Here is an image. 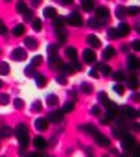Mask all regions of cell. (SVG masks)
Wrapping results in <instances>:
<instances>
[{"label":"cell","instance_id":"cell-26","mask_svg":"<svg viewBox=\"0 0 140 157\" xmlns=\"http://www.w3.org/2000/svg\"><path fill=\"white\" fill-rule=\"evenodd\" d=\"M81 131H85V133H89V135H94L98 129H96V126H92V124H83V126H81Z\"/></svg>","mask_w":140,"mask_h":157},{"label":"cell","instance_id":"cell-41","mask_svg":"<svg viewBox=\"0 0 140 157\" xmlns=\"http://www.w3.org/2000/svg\"><path fill=\"white\" fill-rule=\"evenodd\" d=\"M44 59H42V56H35L33 59H31V67H37V65H41Z\"/></svg>","mask_w":140,"mask_h":157},{"label":"cell","instance_id":"cell-7","mask_svg":"<svg viewBox=\"0 0 140 157\" xmlns=\"http://www.w3.org/2000/svg\"><path fill=\"white\" fill-rule=\"evenodd\" d=\"M46 120H48V122H53V124H59V122L63 120V113L57 111V109H53V111H50V115H48Z\"/></svg>","mask_w":140,"mask_h":157},{"label":"cell","instance_id":"cell-44","mask_svg":"<svg viewBox=\"0 0 140 157\" xmlns=\"http://www.w3.org/2000/svg\"><path fill=\"white\" fill-rule=\"evenodd\" d=\"M48 54L50 56H57V44H48Z\"/></svg>","mask_w":140,"mask_h":157},{"label":"cell","instance_id":"cell-25","mask_svg":"<svg viewBox=\"0 0 140 157\" xmlns=\"http://www.w3.org/2000/svg\"><path fill=\"white\" fill-rule=\"evenodd\" d=\"M24 32H26L24 24H17V26L13 28V35H15V37H22V35H24Z\"/></svg>","mask_w":140,"mask_h":157},{"label":"cell","instance_id":"cell-11","mask_svg":"<svg viewBox=\"0 0 140 157\" xmlns=\"http://www.w3.org/2000/svg\"><path fill=\"white\" fill-rule=\"evenodd\" d=\"M87 43H89L92 48H100V46H101V41H100V37H96V35H89V37H87Z\"/></svg>","mask_w":140,"mask_h":157},{"label":"cell","instance_id":"cell-60","mask_svg":"<svg viewBox=\"0 0 140 157\" xmlns=\"http://www.w3.org/2000/svg\"><path fill=\"white\" fill-rule=\"evenodd\" d=\"M6 2H9V0H6Z\"/></svg>","mask_w":140,"mask_h":157},{"label":"cell","instance_id":"cell-24","mask_svg":"<svg viewBox=\"0 0 140 157\" xmlns=\"http://www.w3.org/2000/svg\"><path fill=\"white\" fill-rule=\"evenodd\" d=\"M103 24H105V22H103V21H100V19H96V17L89 21V26H90V28H94V30H98V28H101Z\"/></svg>","mask_w":140,"mask_h":157},{"label":"cell","instance_id":"cell-51","mask_svg":"<svg viewBox=\"0 0 140 157\" xmlns=\"http://www.w3.org/2000/svg\"><path fill=\"white\" fill-rule=\"evenodd\" d=\"M8 33V28H6V24L0 21V35H6Z\"/></svg>","mask_w":140,"mask_h":157},{"label":"cell","instance_id":"cell-45","mask_svg":"<svg viewBox=\"0 0 140 157\" xmlns=\"http://www.w3.org/2000/svg\"><path fill=\"white\" fill-rule=\"evenodd\" d=\"M41 109H42V104H41V102H33V104H31V111H35V113H39Z\"/></svg>","mask_w":140,"mask_h":157},{"label":"cell","instance_id":"cell-27","mask_svg":"<svg viewBox=\"0 0 140 157\" xmlns=\"http://www.w3.org/2000/svg\"><path fill=\"white\" fill-rule=\"evenodd\" d=\"M33 78H35V83H37V87H44V85H46V78H44L42 74H35Z\"/></svg>","mask_w":140,"mask_h":157},{"label":"cell","instance_id":"cell-22","mask_svg":"<svg viewBox=\"0 0 140 157\" xmlns=\"http://www.w3.org/2000/svg\"><path fill=\"white\" fill-rule=\"evenodd\" d=\"M11 135H13L11 128H8V126H2V128H0V139H8V137H11Z\"/></svg>","mask_w":140,"mask_h":157},{"label":"cell","instance_id":"cell-29","mask_svg":"<svg viewBox=\"0 0 140 157\" xmlns=\"http://www.w3.org/2000/svg\"><path fill=\"white\" fill-rule=\"evenodd\" d=\"M55 33H57L59 43H64V41H66V32H64V28H55Z\"/></svg>","mask_w":140,"mask_h":157},{"label":"cell","instance_id":"cell-39","mask_svg":"<svg viewBox=\"0 0 140 157\" xmlns=\"http://www.w3.org/2000/svg\"><path fill=\"white\" fill-rule=\"evenodd\" d=\"M125 15H127V13H125V8L118 6V8H116V17H118V19H123Z\"/></svg>","mask_w":140,"mask_h":157},{"label":"cell","instance_id":"cell-43","mask_svg":"<svg viewBox=\"0 0 140 157\" xmlns=\"http://www.w3.org/2000/svg\"><path fill=\"white\" fill-rule=\"evenodd\" d=\"M22 15H24V21H28V22H31V21H33V11H31V10H28V11H26V13H22Z\"/></svg>","mask_w":140,"mask_h":157},{"label":"cell","instance_id":"cell-47","mask_svg":"<svg viewBox=\"0 0 140 157\" xmlns=\"http://www.w3.org/2000/svg\"><path fill=\"white\" fill-rule=\"evenodd\" d=\"M24 74L33 78V76H35V70H33V67H31V65H30V67H26V68H24Z\"/></svg>","mask_w":140,"mask_h":157},{"label":"cell","instance_id":"cell-46","mask_svg":"<svg viewBox=\"0 0 140 157\" xmlns=\"http://www.w3.org/2000/svg\"><path fill=\"white\" fill-rule=\"evenodd\" d=\"M9 104V96L8 94H0V105H8Z\"/></svg>","mask_w":140,"mask_h":157},{"label":"cell","instance_id":"cell-12","mask_svg":"<svg viewBox=\"0 0 140 157\" xmlns=\"http://www.w3.org/2000/svg\"><path fill=\"white\" fill-rule=\"evenodd\" d=\"M24 48L35 50V48H37V41H35L33 37H24Z\"/></svg>","mask_w":140,"mask_h":157},{"label":"cell","instance_id":"cell-42","mask_svg":"<svg viewBox=\"0 0 140 157\" xmlns=\"http://www.w3.org/2000/svg\"><path fill=\"white\" fill-rule=\"evenodd\" d=\"M81 91H83L85 94H90V93H92V85H90V83H83V85H81Z\"/></svg>","mask_w":140,"mask_h":157},{"label":"cell","instance_id":"cell-19","mask_svg":"<svg viewBox=\"0 0 140 157\" xmlns=\"http://www.w3.org/2000/svg\"><path fill=\"white\" fill-rule=\"evenodd\" d=\"M64 24H66V19L64 17H59V15L53 17V28H63Z\"/></svg>","mask_w":140,"mask_h":157},{"label":"cell","instance_id":"cell-28","mask_svg":"<svg viewBox=\"0 0 140 157\" xmlns=\"http://www.w3.org/2000/svg\"><path fill=\"white\" fill-rule=\"evenodd\" d=\"M74 107H76V104H74V102H66V104L63 105L61 113H63V115H64V113H72V111H74Z\"/></svg>","mask_w":140,"mask_h":157},{"label":"cell","instance_id":"cell-18","mask_svg":"<svg viewBox=\"0 0 140 157\" xmlns=\"http://www.w3.org/2000/svg\"><path fill=\"white\" fill-rule=\"evenodd\" d=\"M42 15H44L46 19H53V17L57 15V11H55V8H52V6H48V8H44V11H42Z\"/></svg>","mask_w":140,"mask_h":157},{"label":"cell","instance_id":"cell-48","mask_svg":"<svg viewBox=\"0 0 140 157\" xmlns=\"http://www.w3.org/2000/svg\"><path fill=\"white\" fill-rule=\"evenodd\" d=\"M13 105H15L17 109H22V107H24V102H22L20 98H15V100H13Z\"/></svg>","mask_w":140,"mask_h":157},{"label":"cell","instance_id":"cell-13","mask_svg":"<svg viewBox=\"0 0 140 157\" xmlns=\"http://www.w3.org/2000/svg\"><path fill=\"white\" fill-rule=\"evenodd\" d=\"M46 128H48V120L46 118H37L35 120V129L37 131H44Z\"/></svg>","mask_w":140,"mask_h":157},{"label":"cell","instance_id":"cell-50","mask_svg":"<svg viewBox=\"0 0 140 157\" xmlns=\"http://www.w3.org/2000/svg\"><path fill=\"white\" fill-rule=\"evenodd\" d=\"M90 113L96 115V117H100V115H101V107H100V105H94V107L90 109Z\"/></svg>","mask_w":140,"mask_h":157},{"label":"cell","instance_id":"cell-8","mask_svg":"<svg viewBox=\"0 0 140 157\" xmlns=\"http://www.w3.org/2000/svg\"><path fill=\"white\" fill-rule=\"evenodd\" d=\"M109 15H111V13H109V10H107V8H103V6H100V8L96 10V19H100V21H103V22L109 19Z\"/></svg>","mask_w":140,"mask_h":157},{"label":"cell","instance_id":"cell-1","mask_svg":"<svg viewBox=\"0 0 140 157\" xmlns=\"http://www.w3.org/2000/svg\"><path fill=\"white\" fill-rule=\"evenodd\" d=\"M15 135H17V139H19L20 148H26V146H28V142H30V133H28L26 124H19V126L15 128Z\"/></svg>","mask_w":140,"mask_h":157},{"label":"cell","instance_id":"cell-17","mask_svg":"<svg viewBox=\"0 0 140 157\" xmlns=\"http://www.w3.org/2000/svg\"><path fill=\"white\" fill-rule=\"evenodd\" d=\"M127 65H129L131 70H136V68H138V57H136V56H129V57H127Z\"/></svg>","mask_w":140,"mask_h":157},{"label":"cell","instance_id":"cell-58","mask_svg":"<svg viewBox=\"0 0 140 157\" xmlns=\"http://www.w3.org/2000/svg\"><path fill=\"white\" fill-rule=\"evenodd\" d=\"M39 2H41V0H33V4H39Z\"/></svg>","mask_w":140,"mask_h":157},{"label":"cell","instance_id":"cell-35","mask_svg":"<svg viewBox=\"0 0 140 157\" xmlns=\"http://www.w3.org/2000/svg\"><path fill=\"white\" fill-rule=\"evenodd\" d=\"M107 37H109V39H118L120 35H118L116 28H109V30H107Z\"/></svg>","mask_w":140,"mask_h":157},{"label":"cell","instance_id":"cell-6","mask_svg":"<svg viewBox=\"0 0 140 157\" xmlns=\"http://www.w3.org/2000/svg\"><path fill=\"white\" fill-rule=\"evenodd\" d=\"M66 22H68L70 26H81V24H83V19H81L79 13H72V15L66 17Z\"/></svg>","mask_w":140,"mask_h":157},{"label":"cell","instance_id":"cell-33","mask_svg":"<svg viewBox=\"0 0 140 157\" xmlns=\"http://www.w3.org/2000/svg\"><path fill=\"white\" fill-rule=\"evenodd\" d=\"M31 28H33L35 32H41V30H42V22H41L39 19H33V21H31Z\"/></svg>","mask_w":140,"mask_h":157},{"label":"cell","instance_id":"cell-37","mask_svg":"<svg viewBox=\"0 0 140 157\" xmlns=\"http://www.w3.org/2000/svg\"><path fill=\"white\" fill-rule=\"evenodd\" d=\"M17 11H19V13H26V11H28L26 2H17Z\"/></svg>","mask_w":140,"mask_h":157},{"label":"cell","instance_id":"cell-16","mask_svg":"<svg viewBox=\"0 0 140 157\" xmlns=\"http://www.w3.org/2000/svg\"><path fill=\"white\" fill-rule=\"evenodd\" d=\"M64 54H66V57H68L70 61H74V59L78 57V50H76L74 46H68V48L64 50Z\"/></svg>","mask_w":140,"mask_h":157},{"label":"cell","instance_id":"cell-4","mask_svg":"<svg viewBox=\"0 0 140 157\" xmlns=\"http://www.w3.org/2000/svg\"><path fill=\"white\" fill-rule=\"evenodd\" d=\"M92 137H94V140H96V144H98V146H103V148H109V146H111V140H109L105 135H101L100 131H96Z\"/></svg>","mask_w":140,"mask_h":157},{"label":"cell","instance_id":"cell-59","mask_svg":"<svg viewBox=\"0 0 140 157\" xmlns=\"http://www.w3.org/2000/svg\"><path fill=\"white\" fill-rule=\"evenodd\" d=\"M0 87H2V80H0Z\"/></svg>","mask_w":140,"mask_h":157},{"label":"cell","instance_id":"cell-52","mask_svg":"<svg viewBox=\"0 0 140 157\" xmlns=\"http://www.w3.org/2000/svg\"><path fill=\"white\" fill-rule=\"evenodd\" d=\"M131 48H133L134 52H138V50H140V43H138V41H133V43H131Z\"/></svg>","mask_w":140,"mask_h":157},{"label":"cell","instance_id":"cell-14","mask_svg":"<svg viewBox=\"0 0 140 157\" xmlns=\"http://www.w3.org/2000/svg\"><path fill=\"white\" fill-rule=\"evenodd\" d=\"M50 67H52V68H59V70H61L63 61H61L57 56H50Z\"/></svg>","mask_w":140,"mask_h":157},{"label":"cell","instance_id":"cell-9","mask_svg":"<svg viewBox=\"0 0 140 157\" xmlns=\"http://www.w3.org/2000/svg\"><path fill=\"white\" fill-rule=\"evenodd\" d=\"M116 32H118V35H120V37H125V35H129L131 26H129L127 22H120V26L116 28Z\"/></svg>","mask_w":140,"mask_h":157},{"label":"cell","instance_id":"cell-34","mask_svg":"<svg viewBox=\"0 0 140 157\" xmlns=\"http://www.w3.org/2000/svg\"><path fill=\"white\" fill-rule=\"evenodd\" d=\"M0 74H2V76L9 74V65H8L6 61H2V63H0Z\"/></svg>","mask_w":140,"mask_h":157},{"label":"cell","instance_id":"cell-38","mask_svg":"<svg viewBox=\"0 0 140 157\" xmlns=\"http://www.w3.org/2000/svg\"><path fill=\"white\" fill-rule=\"evenodd\" d=\"M98 98H100V102H101V104H103L105 107H107V105L111 104V100L107 98V94H105V93H100V96H98Z\"/></svg>","mask_w":140,"mask_h":157},{"label":"cell","instance_id":"cell-23","mask_svg":"<svg viewBox=\"0 0 140 157\" xmlns=\"http://www.w3.org/2000/svg\"><path fill=\"white\" fill-rule=\"evenodd\" d=\"M81 8L85 11H92L94 10V0H81Z\"/></svg>","mask_w":140,"mask_h":157},{"label":"cell","instance_id":"cell-5","mask_svg":"<svg viewBox=\"0 0 140 157\" xmlns=\"http://www.w3.org/2000/svg\"><path fill=\"white\" fill-rule=\"evenodd\" d=\"M26 57H28L26 48H15V50L11 52V59H15V61H24Z\"/></svg>","mask_w":140,"mask_h":157},{"label":"cell","instance_id":"cell-40","mask_svg":"<svg viewBox=\"0 0 140 157\" xmlns=\"http://www.w3.org/2000/svg\"><path fill=\"white\" fill-rule=\"evenodd\" d=\"M125 13H127V15H138V8H136V6L125 8Z\"/></svg>","mask_w":140,"mask_h":157},{"label":"cell","instance_id":"cell-15","mask_svg":"<svg viewBox=\"0 0 140 157\" xmlns=\"http://www.w3.org/2000/svg\"><path fill=\"white\" fill-rule=\"evenodd\" d=\"M33 146H35L37 150H44V148H46V140L39 135V137H35V139H33Z\"/></svg>","mask_w":140,"mask_h":157},{"label":"cell","instance_id":"cell-21","mask_svg":"<svg viewBox=\"0 0 140 157\" xmlns=\"http://www.w3.org/2000/svg\"><path fill=\"white\" fill-rule=\"evenodd\" d=\"M96 68H98V72H101V74H103V76H111V74H112V72H111V68H109V65H107V63H101V65H98V67H96Z\"/></svg>","mask_w":140,"mask_h":157},{"label":"cell","instance_id":"cell-2","mask_svg":"<svg viewBox=\"0 0 140 157\" xmlns=\"http://www.w3.org/2000/svg\"><path fill=\"white\" fill-rule=\"evenodd\" d=\"M120 140H122V148H123L127 153H129V151H131V150L136 146V140H134V137H133L129 131H127L123 137H120Z\"/></svg>","mask_w":140,"mask_h":157},{"label":"cell","instance_id":"cell-61","mask_svg":"<svg viewBox=\"0 0 140 157\" xmlns=\"http://www.w3.org/2000/svg\"><path fill=\"white\" fill-rule=\"evenodd\" d=\"M105 157H107V155H105Z\"/></svg>","mask_w":140,"mask_h":157},{"label":"cell","instance_id":"cell-36","mask_svg":"<svg viewBox=\"0 0 140 157\" xmlns=\"http://www.w3.org/2000/svg\"><path fill=\"white\" fill-rule=\"evenodd\" d=\"M112 89H114V93H116V94H120V96L125 93V87H123L122 83H114V87H112Z\"/></svg>","mask_w":140,"mask_h":157},{"label":"cell","instance_id":"cell-56","mask_svg":"<svg viewBox=\"0 0 140 157\" xmlns=\"http://www.w3.org/2000/svg\"><path fill=\"white\" fill-rule=\"evenodd\" d=\"M61 4H64V6H68V4H72V0H61Z\"/></svg>","mask_w":140,"mask_h":157},{"label":"cell","instance_id":"cell-3","mask_svg":"<svg viewBox=\"0 0 140 157\" xmlns=\"http://www.w3.org/2000/svg\"><path fill=\"white\" fill-rule=\"evenodd\" d=\"M120 115H122L123 118H136V117H138V111H136L134 107L125 105V107H122V109H120Z\"/></svg>","mask_w":140,"mask_h":157},{"label":"cell","instance_id":"cell-49","mask_svg":"<svg viewBox=\"0 0 140 157\" xmlns=\"http://www.w3.org/2000/svg\"><path fill=\"white\" fill-rule=\"evenodd\" d=\"M129 155H133V157H140V148H138V144H136V146L129 151Z\"/></svg>","mask_w":140,"mask_h":157},{"label":"cell","instance_id":"cell-54","mask_svg":"<svg viewBox=\"0 0 140 157\" xmlns=\"http://www.w3.org/2000/svg\"><path fill=\"white\" fill-rule=\"evenodd\" d=\"M89 74H90L92 78H98V76H100V72H98V68H92V70H90Z\"/></svg>","mask_w":140,"mask_h":157},{"label":"cell","instance_id":"cell-20","mask_svg":"<svg viewBox=\"0 0 140 157\" xmlns=\"http://www.w3.org/2000/svg\"><path fill=\"white\" fill-rule=\"evenodd\" d=\"M116 56V50L112 48V46H107L105 50H103V59H112Z\"/></svg>","mask_w":140,"mask_h":157},{"label":"cell","instance_id":"cell-10","mask_svg":"<svg viewBox=\"0 0 140 157\" xmlns=\"http://www.w3.org/2000/svg\"><path fill=\"white\" fill-rule=\"evenodd\" d=\"M83 61H85V63H94V61H96V54H94L92 48H87V50L83 52Z\"/></svg>","mask_w":140,"mask_h":157},{"label":"cell","instance_id":"cell-32","mask_svg":"<svg viewBox=\"0 0 140 157\" xmlns=\"http://www.w3.org/2000/svg\"><path fill=\"white\" fill-rule=\"evenodd\" d=\"M127 85H129V89H136L138 87V78L136 76H131L129 80H127Z\"/></svg>","mask_w":140,"mask_h":157},{"label":"cell","instance_id":"cell-57","mask_svg":"<svg viewBox=\"0 0 140 157\" xmlns=\"http://www.w3.org/2000/svg\"><path fill=\"white\" fill-rule=\"evenodd\" d=\"M118 157H131L129 153H122V155H118Z\"/></svg>","mask_w":140,"mask_h":157},{"label":"cell","instance_id":"cell-55","mask_svg":"<svg viewBox=\"0 0 140 157\" xmlns=\"http://www.w3.org/2000/svg\"><path fill=\"white\" fill-rule=\"evenodd\" d=\"M24 157H39V151H37V153H26Z\"/></svg>","mask_w":140,"mask_h":157},{"label":"cell","instance_id":"cell-53","mask_svg":"<svg viewBox=\"0 0 140 157\" xmlns=\"http://www.w3.org/2000/svg\"><path fill=\"white\" fill-rule=\"evenodd\" d=\"M57 83H59V85H64V83H66V78H64V76H57Z\"/></svg>","mask_w":140,"mask_h":157},{"label":"cell","instance_id":"cell-30","mask_svg":"<svg viewBox=\"0 0 140 157\" xmlns=\"http://www.w3.org/2000/svg\"><path fill=\"white\" fill-rule=\"evenodd\" d=\"M46 104H48L50 107H55V105L59 104V98H57L55 94H48V98H46Z\"/></svg>","mask_w":140,"mask_h":157},{"label":"cell","instance_id":"cell-31","mask_svg":"<svg viewBox=\"0 0 140 157\" xmlns=\"http://www.w3.org/2000/svg\"><path fill=\"white\" fill-rule=\"evenodd\" d=\"M112 78H114V82H116V83H122V82L125 80V74H123L122 70H118V72L112 74Z\"/></svg>","mask_w":140,"mask_h":157}]
</instances>
